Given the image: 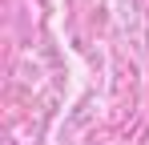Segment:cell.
Listing matches in <instances>:
<instances>
[]
</instances>
